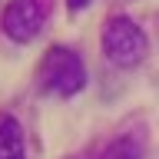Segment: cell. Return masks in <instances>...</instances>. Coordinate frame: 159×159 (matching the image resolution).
Instances as JSON below:
<instances>
[{
    "instance_id": "obj_1",
    "label": "cell",
    "mask_w": 159,
    "mask_h": 159,
    "mask_svg": "<svg viewBox=\"0 0 159 159\" xmlns=\"http://www.w3.org/2000/svg\"><path fill=\"white\" fill-rule=\"evenodd\" d=\"M37 80L43 93L76 96L86 86V66H83L80 53H73L70 47H50L37 66Z\"/></svg>"
},
{
    "instance_id": "obj_4",
    "label": "cell",
    "mask_w": 159,
    "mask_h": 159,
    "mask_svg": "<svg viewBox=\"0 0 159 159\" xmlns=\"http://www.w3.org/2000/svg\"><path fill=\"white\" fill-rule=\"evenodd\" d=\"M0 159H27L23 129L10 113H0Z\"/></svg>"
},
{
    "instance_id": "obj_2",
    "label": "cell",
    "mask_w": 159,
    "mask_h": 159,
    "mask_svg": "<svg viewBox=\"0 0 159 159\" xmlns=\"http://www.w3.org/2000/svg\"><path fill=\"white\" fill-rule=\"evenodd\" d=\"M103 53L116 66H139L149 53V37L143 33V27L136 20L113 17L103 27Z\"/></svg>"
},
{
    "instance_id": "obj_3",
    "label": "cell",
    "mask_w": 159,
    "mask_h": 159,
    "mask_svg": "<svg viewBox=\"0 0 159 159\" xmlns=\"http://www.w3.org/2000/svg\"><path fill=\"white\" fill-rule=\"evenodd\" d=\"M43 27V10L37 0H10L3 10V33L13 43H30Z\"/></svg>"
},
{
    "instance_id": "obj_5",
    "label": "cell",
    "mask_w": 159,
    "mask_h": 159,
    "mask_svg": "<svg viewBox=\"0 0 159 159\" xmlns=\"http://www.w3.org/2000/svg\"><path fill=\"white\" fill-rule=\"evenodd\" d=\"M106 159H139V143H133V139H119V143L109 146Z\"/></svg>"
},
{
    "instance_id": "obj_6",
    "label": "cell",
    "mask_w": 159,
    "mask_h": 159,
    "mask_svg": "<svg viewBox=\"0 0 159 159\" xmlns=\"http://www.w3.org/2000/svg\"><path fill=\"white\" fill-rule=\"evenodd\" d=\"M86 3H93V0H70V7H73V10H80V7H86Z\"/></svg>"
}]
</instances>
